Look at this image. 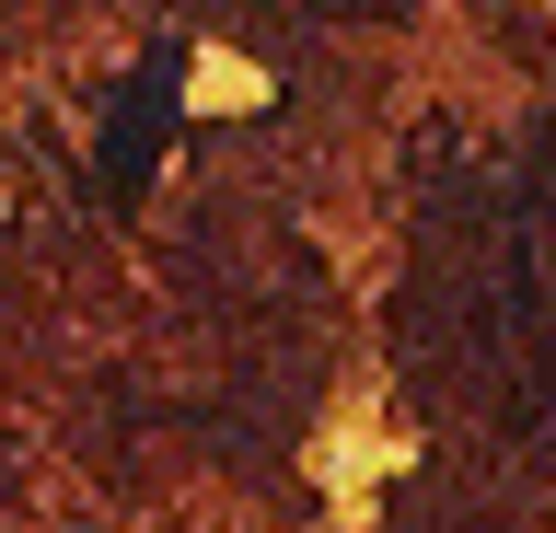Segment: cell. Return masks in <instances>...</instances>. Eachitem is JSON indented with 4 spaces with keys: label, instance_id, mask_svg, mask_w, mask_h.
Masks as SVG:
<instances>
[{
    "label": "cell",
    "instance_id": "obj_1",
    "mask_svg": "<svg viewBox=\"0 0 556 533\" xmlns=\"http://www.w3.org/2000/svg\"><path fill=\"white\" fill-rule=\"evenodd\" d=\"M163 128H174V47H163V59H151V71H139L128 116L104 128V186H116V198H128V186L151 175V151H163Z\"/></svg>",
    "mask_w": 556,
    "mask_h": 533
}]
</instances>
